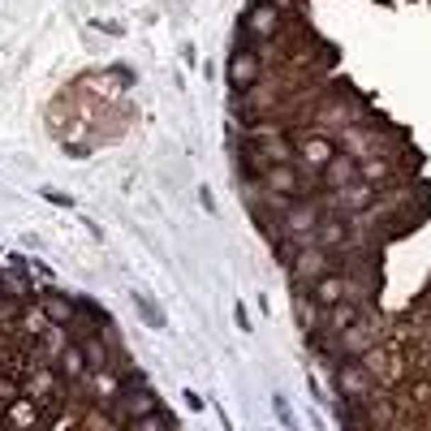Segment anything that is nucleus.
I'll use <instances>...</instances> for the list:
<instances>
[{
	"label": "nucleus",
	"mask_w": 431,
	"mask_h": 431,
	"mask_svg": "<svg viewBox=\"0 0 431 431\" xmlns=\"http://www.w3.org/2000/svg\"><path fill=\"white\" fill-rule=\"evenodd\" d=\"M82 371H86V358H82V349H65V375H74V380H78Z\"/></svg>",
	"instance_id": "9b49d317"
},
{
	"label": "nucleus",
	"mask_w": 431,
	"mask_h": 431,
	"mask_svg": "<svg viewBox=\"0 0 431 431\" xmlns=\"http://www.w3.org/2000/svg\"><path fill=\"white\" fill-rule=\"evenodd\" d=\"M358 177H362V169L354 164L349 155H332L328 164H323V186H332V190H341V186L358 181Z\"/></svg>",
	"instance_id": "20e7f679"
},
{
	"label": "nucleus",
	"mask_w": 431,
	"mask_h": 431,
	"mask_svg": "<svg viewBox=\"0 0 431 431\" xmlns=\"http://www.w3.org/2000/svg\"><path fill=\"white\" fill-rule=\"evenodd\" d=\"M358 319H362V306L358 302H337V306H328L323 328H328V332H345V328H354Z\"/></svg>",
	"instance_id": "423d86ee"
},
{
	"label": "nucleus",
	"mask_w": 431,
	"mask_h": 431,
	"mask_svg": "<svg viewBox=\"0 0 431 431\" xmlns=\"http://www.w3.org/2000/svg\"><path fill=\"white\" fill-rule=\"evenodd\" d=\"M43 198H47V203H61V207H74V198L61 194V190H43Z\"/></svg>",
	"instance_id": "ddd939ff"
},
{
	"label": "nucleus",
	"mask_w": 431,
	"mask_h": 431,
	"mask_svg": "<svg viewBox=\"0 0 431 431\" xmlns=\"http://www.w3.org/2000/svg\"><path fill=\"white\" fill-rule=\"evenodd\" d=\"M375 345V328L371 323H354V328H345V332H337V354L341 358H358V354H366Z\"/></svg>",
	"instance_id": "f03ea898"
},
{
	"label": "nucleus",
	"mask_w": 431,
	"mask_h": 431,
	"mask_svg": "<svg viewBox=\"0 0 431 431\" xmlns=\"http://www.w3.org/2000/svg\"><path fill=\"white\" fill-rule=\"evenodd\" d=\"M134 306H138V315H142V319L151 323V328H164V315H159V310H155V302H151V298H147L142 289L134 293Z\"/></svg>",
	"instance_id": "9d476101"
},
{
	"label": "nucleus",
	"mask_w": 431,
	"mask_h": 431,
	"mask_svg": "<svg viewBox=\"0 0 431 431\" xmlns=\"http://www.w3.org/2000/svg\"><path fill=\"white\" fill-rule=\"evenodd\" d=\"M337 393L345 397V401H362V397H371V371H362V366H341L337 371Z\"/></svg>",
	"instance_id": "7ed1b4c3"
},
{
	"label": "nucleus",
	"mask_w": 431,
	"mask_h": 431,
	"mask_svg": "<svg viewBox=\"0 0 431 431\" xmlns=\"http://www.w3.org/2000/svg\"><path fill=\"white\" fill-rule=\"evenodd\" d=\"M181 397H186V405H190V410H203V397H198V393H194V388H186V393H181Z\"/></svg>",
	"instance_id": "4468645a"
},
{
	"label": "nucleus",
	"mask_w": 431,
	"mask_h": 431,
	"mask_svg": "<svg viewBox=\"0 0 431 431\" xmlns=\"http://www.w3.org/2000/svg\"><path fill=\"white\" fill-rule=\"evenodd\" d=\"M47 310L57 315V319H69V306H65V298H52V302H47Z\"/></svg>",
	"instance_id": "f8f14e48"
},
{
	"label": "nucleus",
	"mask_w": 431,
	"mask_h": 431,
	"mask_svg": "<svg viewBox=\"0 0 431 431\" xmlns=\"http://www.w3.org/2000/svg\"><path fill=\"white\" fill-rule=\"evenodd\" d=\"M272 414L281 418V427H285V431H298V427H302V422H298V414H293V405L285 401V393H272Z\"/></svg>",
	"instance_id": "1a4fd4ad"
},
{
	"label": "nucleus",
	"mask_w": 431,
	"mask_h": 431,
	"mask_svg": "<svg viewBox=\"0 0 431 431\" xmlns=\"http://www.w3.org/2000/svg\"><path fill=\"white\" fill-rule=\"evenodd\" d=\"M263 181H267V190H276V194H293V190H298V181H293V164H289V159H281V164H267Z\"/></svg>",
	"instance_id": "0eeeda50"
},
{
	"label": "nucleus",
	"mask_w": 431,
	"mask_h": 431,
	"mask_svg": "<svg viewBox=\"0 0 431 431\" xmlns=\"http://www.w3.org/2000/svg\"><path fill=\"white\" fill-rule=\"evenodd\" d=\"M328 272H337L328 246H306V254L293 259V281H298V285H315V281H323Z\"/></svg>",
	"instance_id": "f257e3e1"
},
{
	"label": "nucleus",
	"mask_w": 431,
	"mask_h": 431,
	"mask_svg": "<svg viewBox=\"0 0 431 431\" xmlns=\"http://www.w3.org/2000/svg\"><path fill=\"white\" fill-rule=\"evenodd\" d=\"M302 159H306V169L323 173V164H328V159H332V147L323 142V138H310V142H302Z\"/></svg>",
	"instance_id": "6e6552de"
},
{
	"label": "nucleus",
	"mask_w": 431,
	"mask_h": 431,
	"mask_svg": "<svg viewBox=\"0 0 431 431\" xmlns=\"http://www.w3.org/2000/svg\"><path fill=\"white\" fill-rule=\"evenodd\" d=\"M349 293H358V289H354V285H345V281H341V276H332V272L323 276V281H315V302H319V306H337V302H345Z\"/></svg>",
	"instance_id": "39448f33"
}]
</instances>
